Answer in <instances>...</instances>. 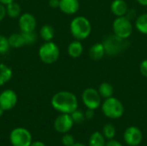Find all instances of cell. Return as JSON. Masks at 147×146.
<instances>
[{
	"instance_id": "obj_27",
	"label": "cell",
	"mask_w": 147,
	"mask_h": 146,
	"mask_svg": "<svg viewBox=\"0 0 147 146\" xmlns=\"http://www.w3.org/2000/svg\"><path fill=\"white\" fill-rule=\"evenodd\" d=\"M71 116L73 120V122L74 123H77V124H80L82 123L84 119H85V115H84V113H83L81 110H75L74 112H72L71 114Z\"/></svg>"
},
{
	"instance_id": "obj_32",
	"label": "cell",
	"mask_w": 147,
	"mask_h": 146,
	"mask_svg": "<svg viewBox=\"0 0 147 146\" xmlns=\"http://www.w3.org/2000/svg\"><path fill=\"white\" fill-rule=\"evenodd\" d=\"M60 0H49V6L53 9H57L59 7Z\"/></svg>"
},
{
	"instance_id": "obj_34",
	"label": "cell",
	"mask_w": 147,
	"mask_h": 146,
	"mask_svg": "<svg viewBox=\"0 0 147 146\" xmlns=\"http://www.w3.org/2000/svg\"><path fill=\"white\" fill-rule=\"evenodd\" d=\"M29 146H47L43 142H40V141H34V142H32V144Z\"/></svg>"
},
{
	"instance_id": "obj_35",
	"label": "cell",
	"mask_w": 147,
	"mask_h": 146,
	"mask_svg": "<svg viewBox=\"0 0 147 146\" xmlns=\"http://www.w3.org/2000/svg\"><path fill=\"white\" fill-rule=\"evenodd\" d=\"M14 1H15V0H0V3L4 4V5H7V4L10 3H12V2H14Z\"/></svg>"
},
{
	"instance_id": "obj_15",
	"label": "cell",
	"mask_w": 147,
	"mask_h": 146,
	"mask_svg": "<svg viewBox=\"0 0 147 146\" xmlns=\"http://www.w3.org/2000/svg\"><path fill=\"white\" fill-rule=\"evenodd\" d=\"M105 54H106L105 48L102 42V43L96 42L93 44L89 50V56L93 60H100L104 57Z\"/></svg>"
},
{
	"instance_id": "obj_29",
	"label": "cell",
	"mask_w": 147,
	"mask_h": 146,
	"mask_svg": "<svg viewBox=\"0 0 147 146\" xmlns=\"http://www.w3.org/2000/svg\"><path fill=\"white\" fill-rule=\"evenodd\" d=\"M140 73L142 74V76L147 77V59L143 60L141 63H140Z\"/></svg>"
},
{
	"instance_id": "obj_5",
	"label": "cell",
	"mask_w": 147,
	"mask_h": 146,
	"mask_svg": "<svg viewBox=\"0 0 147 146\" xmlns=\"http://www.w3.org/2000/svg\"><path fill=\"white\" fill-rule=\"evenodd\" d=\"M102 111L109 119H119L124 114V106L120 100L111 96L105 99L102 104Z\"/></svg>"
},
{
	"instance_id": "obj_6",
	"label": "cell",
	"mask_w": 147,
	"mask_h": 146,
	"mask_svg": "<svg viewBox=\"0 0 147 146\" xmlns=\"http://www.w3.org/2000/svg\"><path fill=\"white\" fill-rule=\"evenodd\" d=\"M134 27L132 22L126 15L119 16L113 22V31L114 34L122 39L127 40L133 34Z\"/></svg>"
},
{
	"instance_id": "obj_30",
	"label": "cell",
	"mask_w": 147,
	"mask_h": 146,
	"mask_svg": "<svg viewBox=\"0 0 147 146\" xmlns=\"http://www.w3.org/2000/svg\"><path fill=\"white\" fill-rule=\"evenodd\" d=\"M7 15V12H6V6L4 4L0 3V22H2L5 16Z\"/></svg>"
},
{
	"instance_id": "obj_12",
	"label": "cell",
	"mask_w": 147,
	"mask_h": 146,
	"mask_svg": "<svg viewBox=\"0 0 147 146\" xmlns=\"http://www.w3.org/2000/svg\"><path fill=\"white\" fill-rule=\"evenodd\" d=\"M18 25L21 32H32L34 31L37 22L34 15L31 13H24L19 16Z\"/></svg>"
},
{
	"instance_id": "obj_14",
	"label": "cell",
	"mask_w": 147,
	"mask_h": 146,
	"mask_svg": "<svg viewBox=\"0 0 147 146\" xmlns=\"http://www.w3.org/2000/svg\"><path fill=\"white\" fill-rule=\"evenodd\" d=\"M111 12L116 16H124L128 11V5L125 0H114L110 5Z\"/></svg>"
},
{
	"instance_id": "obj_9",
	"label": "cell",
	"mask_w": 147,
	"mask_h": 146,
	"mask_svg": "<svg viewBox=\"0 0 147 146\" xmlns=\"http://www.w3.org/2000/svg\"><path fill=\"white\" fill-rule=\"evenodd\" d=\"M17 95L12 89H4L0 93V107L4 111L14 108L17 103Z\"/></svg>"
},
{
	"instance_id": "obj_17",
	"label": "cell",
	"mask_w": 147,
	"mask_h": 146,
	"mask_svg": "<svg viewBox=\"0 0 147 146\" xmlns=\"http://www.w3.org/2000/svg\"><path fill=\"white\" fill-rule=\"evenodd\" d=\"M13 75V71L9 66L5 64H0V86L8 83Z\"/></svg>"
},
{
	"instance_id": "obj_26",
	"label": "cell",
	"mask_w": 147,
	"mask_h": 146,
	"mask_svg": "<svg viewBox=\"0 0 147 146\" xmlns=\"http://www.w3.org/2000/svg\"><path fill=\"white\" fill-rule=\"evenodd\" d=\"M10 48L9 43V40L7 37H5L4 35H1L0 34V54H5L9 52Z\"/></svg>"
},
{
	"instance_id": "obj_38",
	"label": "cell",
	"mask_w": 147,
	"mask_h": 146,
	"mask_svg": "<svg viewBox=\"0 0 147 146\" xmlns=\"http://www.w3.org/2000/svg\"><path fill=\"white\" fill-rule=\"evenodd\" d=\"M3 113H4V110H3V108L0 107V117H1V116L3 114Z\"/></svg>"
},
{
	"instance_id": "obj_33",
	"label": "cell",
	"mask_w": 147,
	"mask_h": 146,
	"mask_svg": "<svg viewBox=\"0 0 147 146\" xmlns=\"http://www.w3.org/2000/svg\"><path fill=\"white\" fill-rule=\"evenodd\" d=\"M106 146H123L120 142L116 141V140H114V139H110L107 144Z\"/></svg>"
},
{
	"instance_id": "obj_8",
	"label": "cell",
	"mask_w": 147,
	"mask_h": 146,
	"mask_svg": "<svg viewBox=\"0 0 147 146\" xmlns=\"http://www.w3.org/2000/svg\"><path fill=\"white\" fill-rule=\"evenodd\" d=\"M101 96L97 89L94 88H88L84 90L82 94V101L87 108L96 109L101 105Z\"/></svg>"
},
{
	"instance_id": "obj_28",
	"label": "cell",
	"mask_w": 147,
	"mask_h": 146,
	"mask_svg": "<svg viewBox=\"0 0 147 146\" xmlns=\"http://www.w3.org/2000/svg\"><path fill=\"white\" fill-rule=\"evenodd\" d=\"M62 144L65 146H72L75 144V139L71 135L65 134L62 137Z\"/></svg>"
},
{
	"instance_id": "obj_10",
	"label": "cell",
	"mask_w": 147,
	"mask_h": 146,
	"mask_svg": "<svg viewBox=\"0 0 147 146\" xmlns=\"http://www.w3.org/2000/svg\"><path fill=\"white\" fill-rule=\"evenodd\" d=\"M73 120L69 114H61L54 121V129L59 133H68L73 126Z\"/></svg>"
},
{
	"instance_id": "obj_13",
	"label": "cell",
	"mask_w": 147,
	"mask_h": 146,
	"mask_svg": "<svg viewBox=\"0 0 147 146\" xmlns=\"http://www.w3.org/2000/svg\"><path fill=\"white\" fill-rule=\"evenodd\" d=\"M80 7L78 0H60L59 9L65 15L76 14Z\"/></svg>"
},
{
	"instance_id": "obj_16",
	"label": "cell",
	"mask_w": 147,
	"mask_h": 146,
	"mask_svg": "<svg viewBox=\"0 0 147 146\" xmlns=\"http://www.w3.org/2000/svg\"><path fill=\"white\" fill-rule=\"evenodd\" d=\"M84 52V46L83 44L81 43V40H75L71 41L67 48V52L71 58L73 59H78L79 58Z\"/></svg>"
},
{
	"instance_id": "obj_7",
	"label": "cell",
	"mask_w": 147,
	"mask_h": 146,
	"mask_svg": "<svg viewBox=\"0 0 147 146\" xmlns=\"http://www.w3.org/2000/svg\"><path fill=\"white\" fill-rule=\"evenodd\" d=\"M9 142L12 146H29L32 144V135L24 127H16L10 132Z\"/></svg>"
},
{
	"instance_id": "obj_4",
	"label": "cell",
	"mask_w": 147,
	"mask_h": 146,
	"mask_svg": "<svg viewBox=\"0 0 147 146\" xmlns=\"http://www.w3.org/2000/svg\"><path fill=\"white\" fill-rule=\"evenodd\" d=\"M39 58L46 65L55 63L60 55V50L57 44L53 41H45L39 48Z\"/></svg>"
},
{
	"instance_id": "obj_11",
	"label": "cell",
	"mask_w": 147,
	"mask_h": 146,
	"mask_svg": "<svg viewBox=\"0 0 147 146\" xmlns=\"http://www.w3.org/2000/svg\"><path fill=\"white\" fill-rule=\"evenodd\" d=\"M143 139L141 131L136 126H130L127 128L124 133V140L130 146L139 145Z\"/></svg>"
},
{
	"instance_id": "obj_20",
	"label": "cell",
	"mask_w": 147,
	"mask_h": 146,
	"mask_svg": "<svg viewBox=\"0 0 147 146\" xmlns=\"http://www.w3.org/2000/svg\"><path fill=\"white\" fill-rule=\"evenodd\" d=\"M97 90H98L101 97H102L104 99H107V98H109V97L113 96V94H114V87H113V85L111 83H107V82L102 83L99 85Z\"/></svg>"
},
{
	"instance_id": "obj_24",
	"label": "cell",
	"mask_w": 147,
	"mask_h": 146,
	"mask_svg": "<svg viewBox=\"0 0 147 146\" xmlns=\"http://www.w3.org/2000/svg\"><path fill=\"white\" fill-rule=\"evenodd\" d=\"M115 127L112 124H106L102 128V135L107 139H113L115 136Z\"/></svg>"
},
{
	"instance_id": "obj_36",
	"label": "cell",
	"mask_w": 147,
	"mask_h": 146,
	"mask_svg": "<svg viewBox=\"0 0 147 146\" xmlns=\"http://www.w3.org/2000/svg\"><path fill=\"white\" fill-rule=\"evenodd\" d=\"M137 2L142 6H147V0H137Z\"/></svg>"
},
{
	"instance_id": "obj_25",
	"label": "cell",
	"mask_w": 147,
	"mask_h": 146,
	"mask_svg": "<svg viewBox=\"0 0 147 146\" xmlns=\"http://www.w3.org/2000/svg\"><path fill=\"white\" fill-rule=\"evenodd\" d=\"M25 41V45H32L37 40V34L34 31L32 32H21Z\"/></svg>"
},
{
	"instance_id": "obj_31",
	"label": "cell",
	"mask_w": 147,
	"mask_h": 146,
	"mask_svg": "<svg viewBox=\"0 0 147 146\" xmlns=\"http://www.w3.org/2000/svg\"><path fill=\"white\" fill-rule=\"evenodd\" d=\"M84 115H85V119H87V120H91V119H93V117H94V115H95V112H94L93 109L88 108V109L86 110V112L84 113Z\"/></svg>"
},
{
	"instance_id": "obj_22",
	"label": "cell",
	"mask_w": 147,
	"mask_h": 146,
	"mask_svg": "<svg viewBox=\"0 0 147 146\" xmlns=\"http://www.w3.org/2000/svg\"><path fill=\"white\" fill-rule=\"evenodd\" d=\"M135 28L140 33L147 34V13H143L137 17L135 21Z\"/></svg>"
},
{
	"instance_id": "obj_1",
	"label": "cell",
	"mask_w": 147,
	"mask_h": 146,
	"mask_svg": "<svg viewBox=\"0 0 147 146\" xmlns=\"http://www.w3.org/2000/svg\"><path fill=\"white\" fill-rule=\"evenodd\" d=\"M52 107L60 114H69L78 109L77 96L70 91H59L53 95L51 100Z\"/></svg>"
},
{
	"instance_id": "obj_3",
	"label": "cell",
	"mask_w": 147,
	"mask_h": 146,
	"mask_svg": "<svg viewBox=\"0 0 147 146\" xmlns=\"http://www.w3.org/2000/svg\"><path fill=\"white\" fill-rule=\"evenodd\" d=\"M102 44L104 46L106 54L109 56H116L124 52L128 46L127 40L120 38L115 34L107 36L102 41Z\"/></svg>"
},
{
	"instance_id": "obj_18",
	"label": "cell",
	"mask_w": 147,
	"mask_h": 146,
	"mask_svg": "<svg viewBox=\"0 0 147 146\" xmlns=\"http://www.w3.org/2000/svg\"><path fill=\"white\" fill-rule=\"evenodd\" d=\"M40 35L44 41H52L54 37V28L50 24H45L40 30Z\"/></svg>"
},
{
	"instance_id": "obj_23",
	"label": "cell",
	"mask_w": 147,
	"mask_h": 146,
	"mask_svg": "<svg viewBox=\"0 0 147 146\" xmlns=\"http://www.w3.org/2000/svg\"><path fill=\"white\" fill-rule=\"evenodd\" d=\"M89 146H106L105 137L98 132L94 133L90 138Z\"/></svg>"
},
{
	"instance_id": "obj_37",
	"label": "cell",
	"mask_w": 147,
	"mask_h": 146,
	"mask_svg": "<svg viewBox=\"0 0 147 146\" xmlns=\"http://www.w3.org/2000/svg\"><path fill=\"white\" fill-rule=\"evenodd\" d=\"M72 146H86L85 145H84V144H81V143H75L74 145Z\"/></svg>"
},
{
	"instance_id": "obj_21",
	"label": "cell",
	"mask_w": 147,
	"mask_h": 146,
	"mask_svg": "<svg viewBox=\"0 0 147 146\" xmlns=\"http://www.w3.org/2000/svg\"><path fill=\"white\" fill-rule=\"evenodd\" d=\"M6 6V12H7V15L10 18H16L19 17L21 15V12H22V9L19 3H17L16 2H12Z\"/></svg>"
},
{
	"instance_id": "obj_19",
	"label": "cell",
	"mask_w": 147,
	"mask_h": 146,
	"mask_svg": "<svg viewBox=\"0 0 147 146\" xmlns=\"http://www.w3.org/2000/svg\"><path fill=\"white\" fill-rule=\"evenodd\" d=\"M9 43L10 47H14V48H19L22 47V46L25 45V41L24 39L22 37V33H14L11 34L9 37Z\"/></svg>"
},
{
	"instance_id": "obj_2",
	"label": "cell",
	"mask_w": 147,
	"mask_h": 146,
	"mask_svg": "<svg viewBox=\"0 0 147 146\" xmlns=\"http://www.w3.org/2000/svg\"><path fill=\"white\" fill-rule=\"evenodd\" d=\"M70 31L75 40H84L90 35L92 26L90 22L86 17L78 15L74 17L71 22Z\"/></svg>"
}]
</instances>
